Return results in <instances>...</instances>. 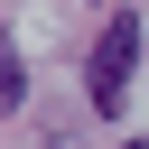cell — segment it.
<instances>
[{
	"mask_svg": "<svg viewBox=\"0 0 149 149\" xmlns=\"http://www.w3.org/2000/svg\"><path fill=\"white\" fill-rule=\"evenodd\" d=\"M130 149H149V140H130Z\"/></svg>",
	"mask_w": 149,
	"mask_h": 149,
	"instance_id": "2",
	"label": "cell"
},
{
	"mask_svg": "<svg viewBox=\"0 0 149 149\" xmlns=\"http://www.w3.org/2000/svg\"><path fill=\"white\" fill-rule=\"evenodd\" d=\"M140 37H149V28H140L130 9H112V19H102V47H93V65H84V93H93L102 112H121V93H130V65H140Z\"/></svg>",
	"mask_w": 149,
	"mask_h": 149,
	"instance_id": "1",
	"label": "cell"
}]
</instances>
